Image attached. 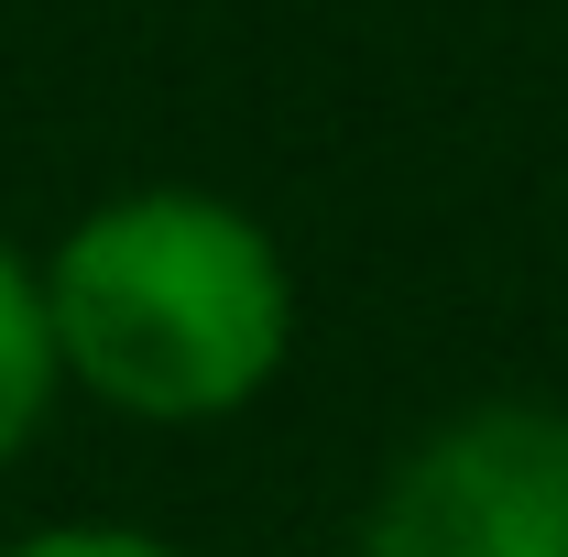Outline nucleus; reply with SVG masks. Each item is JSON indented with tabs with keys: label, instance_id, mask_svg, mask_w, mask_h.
I'll return each mask as SVG.
<instances>
[{
	"label": "nucleus",
	"instance_id": "f257e3e1",
	"mask_svg": "<svg viewBox=\"0 0 568 557\" xmlns=\"http://www.w3.org/2000/svg\"><path fill=\"white\" fill-rule=\"evenodd\" d=\"M44 328L88 405L132 426H219L274 394L295 274L241 198L132 186L44 252Z\"/></svg>",
	"mask_w": 568,
	"mask_h": 557
},
{
	"label": "nucleus",
	"instance_id": "f03ea898",
	"mask_svg": "<svg viewBox=\"0 0 568 557\" xmlns=\"http://www.w3.org/2000/svg\"><path fill=\"white\" fill-rule=\"evenodd\" d=\"M361 557H568V405L493 394L383 470Z\"/></svg>",
	"mask_w": 568,
	"mask_h": 557
},
{
	"label": "nucleus",
	"instance_id": "7ed1b4c3",
	"mask_svg": "<svg viewBox=\"0 0 568 557\" xmlns=\"http://www.w3.org/2000/svg\"><path fill=\"white\" fill-rule=\"evenodd\" d=\"M67 394V361H55V328H44V263H22L0 241V470L44 437Z\"/></svg>",
	"mask_w": 568,
	"mask_h": 557
},
{
	"label": "nucleus",
	"instance_id": "20e7f679",
	"mask_svg": "<svg viewBox=\"0 0 568 557\" xmlns=\"http://www.w3.org/2000/svg\"><path fill=\"white\" fill-rule=\"evenodd\" d=\"M0 557H186V547H164L153 525H33Z\"/></svg>",
	"mask_w": 568,
	"mask_h": 557
}]
</instances>
